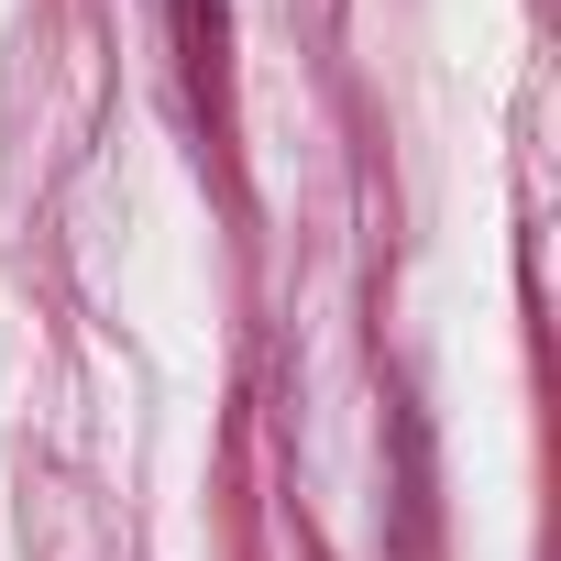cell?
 Listing matches in <instances>:
<instances>
[{
  "label": "cell",
  "instance_id": "cell-1",
  "mask_svg": "<svg viewBox=\"0 0 561 561\" xmlns=\"http://www.w3.org/2000/svg\"><path fill=\"white\" fill-rule=\"evenodd\" d=\"M176 45H187V89L220 111V0H176Z\"/></svg>",
  "mask_w": 561,
  "mask_h": 561
}]
</instances>
